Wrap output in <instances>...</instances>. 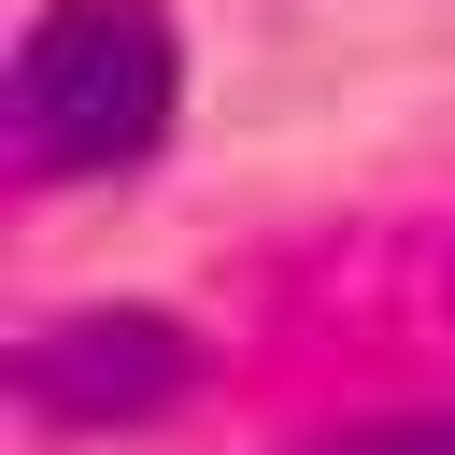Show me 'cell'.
<instances>
[{"mask_svg":"<svg viewBox=\"0 0 455 455\" xmlns=\"http://www.w3.org/2000/svg\"><path fill=\"white\" fill-rule=\"evenodd\" d=\"M171 100H185V57L142 0H43L14 43V171H43V185L128 171V156H156Z\"/></svg>","mask_w":455,"mask_h":455,"instance_id":"6da1fadb","label":"cell"},{"mask_svg":"<svg viewBox=\"0 0 455 455\" xmlns=\"http://www.w3.org/2000/svg\"><path fill=\"white\" fill-rule=\"evenodd\" d=\"M185 327L171 313H57L28 355H14V384L43 398V412H71V427H114V412H156V398H185Z\"/></svg>","mask_w":455,"mask_h":455,"instance_id":"7a4b0ae2","label":"cell"},{"mask_svg":"<svg viewBox=\"0 0 455 455\" xmlns=\"http://www.w3.org/2000/svg\"><path fill=\"white\" fill-rule=\"evenodd\" d=\"M355 455H455V427H398V441H355Z\"/></svg>","mask_w":455,"mask_h":455,"instance_id":"3957f363","label":"cell"}]
</instances>
